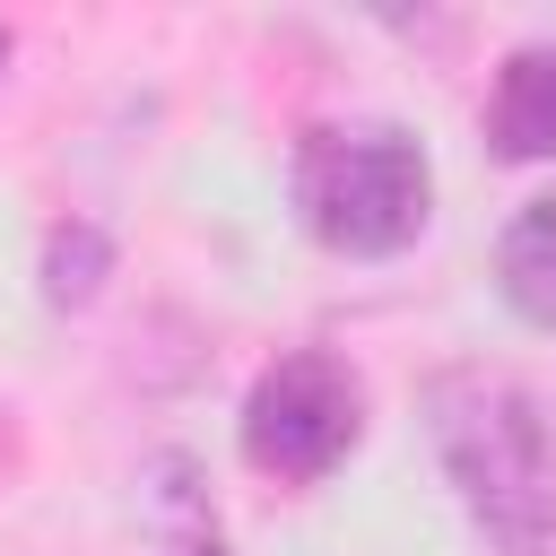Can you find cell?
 <instances>
[{
	"label": "cell",
	"mask_w": 556,
	"mask_h": 556,
	"mask_svg": "<svg viewBox=\"0 0 556 556\" xmlns=\"http://www.w3.org/2000/svg\"><path fill=\"white\" fill-rule=\"evenodd\" d=\"M356 434H365V382L330 348H295V356L261 365L243 391V460L278 486L330 478L356 452Z\"/></svg>",
	"instance_id": "3957f363"
},
{
	"label": "cell",
	"mask_w": 556,
	"mask_h": 556,
	"mask_svg": "<svg viewBox=\"0 0 556 556\" xmlns=\"http://www.w3.org/2000/svg\"><path fill=\"white\" fill-rule=\"evenodd\" d=\"M486 139H495V156H513V165L556 156V43H521V52L495 70Z\"/></svg>",
	"instance_id": "277c9868"
},
{
	"label": "cell",
	"mask_w": 556,
	"mask_h": 556,
	"mask_svg": "<svg viewBox=\"0 0 556 556\" xmlns=\"http://www.w3.org/2000/svg\"><path fill=\"white\" fill-rule=\"evenodd\" d=\"M104 269H113V243H104L87 217L52 226V243H43V295H52V304H87V295L104 287Z\"/></svg>",
	"instance_id": "8992f818"
},
{
	"label": "cell",
	"mask_w": 556,
	"mask_h": 556,
	"mask_svg": "<svg viewBox=\"0 0 556 556\" xmlns=\"http://www.w3.org/2000/svg\"><path fill=\"white\" fill-rule=\"evenodd\" d=\"M295 208L321 252L348 261H391L426 235L434 217V174L408 130L391 122H321L295 148Z\"/></svg>",
	"instance_id": "7a4b0ae2"
},
{
	"label": "cell",
	"mask_w": 556,
	"mask_h": 556,
	"mask_svg": "<svg viewBox=\"0 0 556 556\" xmlns=\"http://www.w3.org/2000/svg\"><path fill=\"white\" fill-rule=\"evenodd\" d=\"M495 287L530 330H556V191L530 200L495 243Z\"/></svg>",
	"instance_id": "5b68a950"
},
{
	"label": "cell",
	"mask_w": 556,
	"mask_h": 556,
	"mask_svg": "<svg viewBox=\"0 0 556 556\" xmlns=\"http://www.w3.org/2000/svg\"><path fill=\"white\" fill-rule=\"evenodd\" d=\"M426 434L495 547H556V426L530 382H513L504 365H443L426 382Z\"/></svg>",
	"instance_id": "6da1fadb"
}]
</instances>
